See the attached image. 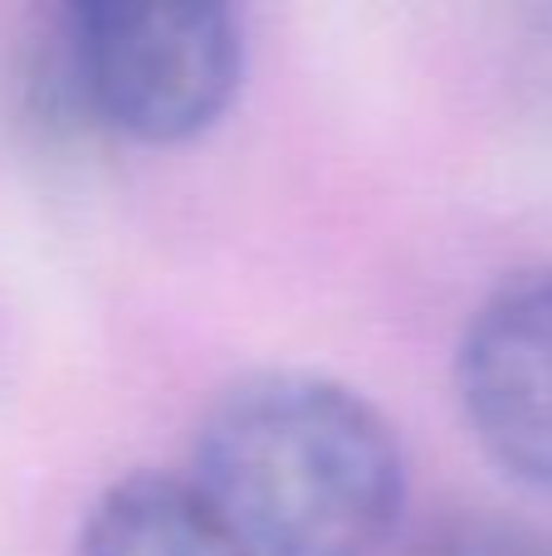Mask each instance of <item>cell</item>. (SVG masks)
I'll use <instances>...</instances> for the list:
<instances>
[{
  "label": "cell",
  "mask_w": 552,
  "mask_h": 556,
  "mask_svg": "<svg viewBox=\"0 0 552 556\" xmlns=\"http://www.w3.org/2000/svg\"><path fill=\"white\" fill-rule=\"evenodd\" d=\"M186 479L250 556H387L411 503L406 444L387 410L303 366L244 371L215 391Z\"/></svg>",
  "instance_id": "1"
},
{
  "label": "cell",
  "mask_w": 552,
  "mask_h": 556,
  "mask_svg": "<svg viewBox=\"0 0 552 556\" xmlns=\"http://www.w3.org/2000/svg\"><path fill=\"white\" fill-rule=\"evenodd\" d=\"M244 20L230 5L59 10V78L88 127L133 147H186L235 108L244 88Z\"/></svg>",
  "instance_id": "2"
},
{
  "label": "cell",
  "mask_w": 552,
  "mask_h": 556,
  "mask_svg": "<svg viewBox=\"0 0 552 556\" xmlns=\"http://www.w3.org/2000/svg\"><path fill=\"white\" fill-rule=\"evenodd\" d=\"M469 440L518 489L552 493V260L504 274L455 342Z\"/></svg>",
  "instance_id": "3"
},
{
  "label": "cell",
  "mask_w": 552,
  "mask_h": 556,
  "mask_svg": "<svg viewBox=\"0 0 552 556\" xmlns=\"http://www.w3.org/2000/svg\"><path fill=\"white\" fill-rule=\"evenodd\" d=\"M74 556H250V547L191 479L137 469L88 503Z\"/></svg>",
  "instance_id": "4"
},
{
  "label": "cell",
  "mask_w": 552,
  "mask_h": 556,
  "mask_svg": "<svg viewBox=\"0 0 552 556\" xmlns=\"http://www.w3.org/2000/svg\"><path fill=\"white\" fill-rule=\"evenodd\" d=\"M406 556H552V532L518 518L465 513V518L421 532Z\"/></svg>",
  "instance_id": "5"
}]
</instances>
